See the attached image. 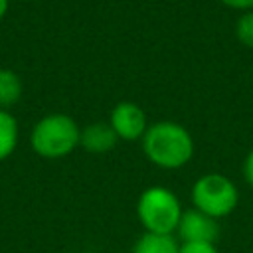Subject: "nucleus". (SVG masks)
I'll return each mask as SVG.
<instances>
[{
  "instance_id": "f257e3e1",
  "label": "nucleus",
  "mask_w": 253,
  "mask_h": 253,
  "mask_svg": "<svg viewBox=\"0 0 253 253\" xmlns=\"http://www.w3.org/2000/svg\"><path fill=\"white\" fill-rule=\"evenodd\" d=\"M146 156L160 168H180L194 152L190 132L176 123H156L144 132L142 140Z\"/></svg>"
},
{
  "instance_id": "f03ea898",
  "label": "nucleus",
  "mask_w": 253,
  "mask_h": 253,
  "mask_svg": "<svg viewBox=\"0 0 253 253\" xmlns=\"http://www.w3.org/2000/svg\"><path fill=\"white\" fill-rule=\"evenodd\" d=\"M81 132L67 115H47L32 130V146L40 156L61 158L79 144Z\"/></svg>"
},
{
  "instance_id": "7ed1b4c3",
  "label": "nucleus",
  "mask_w": 253,
  "mask_h": 253,
  "mask_svg": "<svg viewBox=\"0 0 253 253\" xmlns=\"http://www.w3.org/2000/svg\"><path fill=\"white\" fill-rule=\"evenodd\" d=\"M136 213L148 233L172 235V231L178 229L182 208H180L178 198L170 190L150 188L140 196Z\"/></svg>"
},
{
  "instance_id": "20e7f679",
  "label": "nucleus",
  "mask_w": 253,
  "mask_h": 253,
  "mask_svg": "<svg viewBox=\"0 0 253 253\" xmlns=\"http://www.w3.org/2000/svg\"><path fill=\"white\" fill-rule=\"evenodd\" d=\"M192 198L196 210L215 219L227 215L237 206V188L229 178L221 174H208L194 184Z\"/></svg>"
},
{
  "instance_id": "39448f33",
  "label": "nucleus",
  "mask_w": 253,
  "mask_h": 253,
  "mask_svg": "<svg viewBox=\"0 0 253 253\" xmlns=\"http://www.w3.org/2000/svg\"><path fill=\"white\" fill-rule=\"evenodd\" d=\"M111 126L119 138L136 140L146 132V115L134 103H119L111 113Z\"/></svg>"
},
{
  "instance_id": "423d86ee",
  "label": "nucleus",
  "mask_w": 253,
  "mask_h": 253,
  "mask_svg": "<svg viewBox=\"0 0 253 253\" xmlns=\"http://www.w3.org/2000/svg\"><path fill=\"white\" fill-rule=\"evenodd\" d=\"M178 231H180V237L184 239V243H213L217 239L215 219L200 210L182 211Z\"/></svg>"
},
{
  "instance_id": "0eeeda50",
  "label": "nucleus",
  "mask_w": 253,
  "mask_h": 253,
  "mask_svg": "<svg viewBox=\"0 0 253 253\" xmlns=\"http://www.w3.org/2000/svg\"><path fill=\"white\" fill-rule=\"evenodd\" d=\"M117 138L119 136H117V132L113 130L111 125L97 123V125H91L85 130H81L79 142L89 152H107V150H111L115 146Z\"/></svg>"
},
{
  "instance_id": "6e6552de",
  "label": "nucleus",
  "mask_w": 253,
  "mask_h": 253,
  "mask_svg": "<svg viewBox=\"0 0 253 253\" xmlns=\"http://www.w3.org/2000/svg\"><path fill=\"white\" fill-rule=\"evenodd\" d=\"M180 251V245L172 239V235H160V233H144L132 253H178Z\"/></svg>"
},
{
  "instance_id": "1a4fd4ad",
  "label": "nucleus",
  "mask_w": 253,
  "mask_h": 253,
  "mask_svg": "<svg viewBox=\"0 0 253 253\" xmlns=\"http://www.w3.org/2000/svg\"><path fill=\"white\" fill-rule=\"evenodd\" d=\"M16 142H18V123L6 109H0V160L8 158L14 152Z\"/></svg>"
},
{
  "instance_id": "9d476101",
  "label": "nucleus",
  "mask_w": 253,
  "mask_h": 253,
  "mask_svg": "<svg viewBox=\"0 0 253 253\" xmlns=\"http://www.w3.org/2000/svg\"><path fill=\"white\" fill-rule=\"evenodd\" d=\"M22 95V81L10 69H0V109H8L18 103Z\"/></svg>"
},
{
  "instance_id": "9b49d317",
  "label": "nucleus",
  "mask_w": 253,
  "mask_h": 253,
  "mask_svg": "<svg viewBox=\"0 0 253 253\" xmlns=\"http://www.w3.org/2000/svg\"><path fill=\"white\" fill-rule=\"evenodd\" d=\"M237 38L241 43L253 47V12H247L245 16L239 18L237 22Z\"/></svg>"
},
{
  "instance_id": "f8f14e48",
  "label": "nucleus",
  "mask_w": 253,
  "mask_h": 253,
  "mask_svg": "<svg viewBox=\"0 0 253 253\" xmlns=\"http://www.w3.org/2000/svg\"><path fill=\"white\" fill-rule=\"evenodd\" d=\"M178 253H217L213 243H184Z\"/></svg>"
},
{
  "instance_id": "ddd939ff",
  "label": "nucleus",
  "mask_w": 253,
  "mask_h": 253,
  "mask_svg": "<svg viewBox=\"0 0 253 253\" xmlns=\"http://www.w3.org/2000/svg\"><path fill=\"white\" fill-rule=\"evenodd\" d=\"M243 174H245V180L253 186V150L247 154L245 158V166H243Z\"/></svg>"
},
{
  "instance_id": "4468645a",
  "label": "nucleus",
  "mask_w": 253,
  "mask_h": 253,
  "mask_svg": "<svg viewBox=\"0 0 253 253\" xmlns=\"http://www.w3.org/2000/svg\"><path fill=\"white\" fill-rule=\"evenodd\" d=\"M221 2L227 4V6H231V8H241V10L253 8V0H221Z\"/></svg>"
},
{
  "instance_id": "2eb2a0df",
  "label": "nucleus",
  "mask_w": 253,
  "mask_h": 253,
  "mask_svg": "<svg viewBox=\"0 0 253 253\" xmlns=\"http://www.w3.org/2000/svg\"><path fill=\"white\" fill-rule=\"evenodd\" d=\"M6 10H8V0H0V20L4 18Z\"/></svg>"
}]
</instances>
